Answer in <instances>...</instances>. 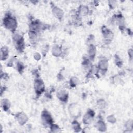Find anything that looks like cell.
Masks as SVG:
<instances>
[{
	"mask_svg": "<svg viewBox=\"0 0 133 133\" xmlns=\"http://www.w3.org/2000/svg\"><path fill=\"white\" fill-rule=\"evenodd\" d=\"M3 23L6 28L12 32H15L17 27L16 19L10 14H7L5 16L3 19Z\"/></svg>",
	"mask_w": 133,
	"mask_h": 133,
	"instance_id": "1",
	"label": "cell"
},
{
	"mask_svg": "<svg viewBox=\"0 0 133 133\" xmlns=\"http://www.w3.org/2000/svg\"><path fill=\"white\" fill-rule=\"evenodd\" d=\"M13 39L14 44L16 47V49L20 51L23 50L24 46L23 37L19 34H16L14 36Z\"/></svg>",
	"mask_w": 133,
	"mask_h": 133,
	"instance_id": "2",
	"label": "cell"
},
{
	"mask_svg": "<svg viewBox=\"0 0 133 133\" xmlns=\"http://www.w3.org/2000/svg\"><path fill=\"white\" fill-rule=\"evenodd\" d=\"M34 87L35 92L37 95L41 94L45 90L44 83L42 80L39 78L35 80Z\"/></svg>",
	"mask_w": 133,
	"mask_h": 133,
	"instance_id": "3",
	"label": "cell"
},
{
	"mask_svg": "<svg viewBox=\"0 0 133 133\" xmlns=\"http://www.w3.org/2000/svg\"><path fill=\"white\" fill-rule=\"evenodd\" d=\"M41 119L43 124L45 125H52L53 122L52 118L50 113L46 110L43 111L42 112Z\"/></svg>",
	"mask_w": 133,
	"mask_h": 133,
	"instance_id": "4",
	"label": "cell"
},
{
	"mask_svg": "<svg viewBox=\"0 0 133 133\" xmlns=\"http://www.w3.org/2000/svg\"><path fill=\"white\" fill-rule=\"evenodd\" d=\"M102 33L103 35V37L106 42H111L112 40L113 35V33L105 26H103V29H102Z\"/></svg>",
	"mask_w": 133,
	"mask_h": 133,
	"instance_id": "5",
	"label": "cell"
},
{
	"mask_svg": "<svg viewBox=\"0 0 133 133\" xmlns=\"http://www.w3.org/2000/svg\"><path fill=\"white\" fill-rule=\"evenodd\" d=\"M94 116V112L93 111L90 110L87 112V113L84 116L83 121L85 124H88L90 123L93 119Z\"/></svg>",
	"mask_w": 133,
	"mask_h": 133,
	"instance_id": "6",
	"label": "cell"
},
{
	"mask_svg": "<svg viewBox=\"0 0 133 133\" xmlns=\"http://www.w3.org/2000/svg\"><path fill=\"white\" fill-rule=\"evenodd\" d=\"M52 11L54 15L59 19H61L63 16V10L57 6L53 5L52 7Z\"/></svg>",
	"mask_w": 133,
	"mask_h": 133,
	"instance_id": "7",
	"label": "cell"
},
{
	"mask_svg": "<svg viewBox=\"0 0 133 133\" xmlns=\"http://www.w3.org/2000/svg\"><path fill=\"white\" fill-rule=\"evenodd\" d=\"M16 118L18 122L22 125L25 124L28 120V117L23 112H20L16 115Z\"/></svg>",
	"mask_w": 133,
	"mask_h": 133,
	"instance_id": "8",
	"label": "cell"
},
{
	"mask_svg": "<svg viewBox=\"0 0 133 133\" xmlns=\"http://www.w3.org/2000/svg\"><path fill=\"white\" fill-rule=\"evenodd\" d=\"M108 67V62L105 59H101L99 62L98 68L102 72H106Z\"/></svg>",
	"mask_w": 133,
	"mask_h": 133,
	"instance_id": "9",
	"label": "cell"
},
{
	"mask_svg": "<svg viewBox=\"0 0 133 133\" xmlns=\"http://www.w3.org/2000/svg\"><path fill=\"white\" fill-rule=\"evenodd\" d=\"M88 7L85 5H81L78 9V14L81 16H86L89 13Z\"/></svg>",
	"mask_w": 133,
	"mask_h": 133,
	"instance_id": "10",
	"label": "cell"
},
{
	"mask_svg": "<svg viewBox=\"0 0 133 133\" xmlns=\"http://www.w3.org/2000/svg\"><path fill=\"white\" fill-rule=\"evenodd\" d=\"M58 98L62 101H66L68 99V94L63 90L60 91L57 94Z\"/></svg>",
	"mask_w": 133,
	"mask_h": 133,
	"instance_id": "11",
	"label": "cell"
},
{
	"mask_svg": "<svg viewBox=\"0 0 133 133\" xmlns=\"http://www.w3.org/2000/svg\"><path fill=\"white\" fill-rule=\"evenodd\" d=\"M8 55V50L6 47H3L1 48V60H5Z\"/></svg>",
	"mask_w": 133,
	"mask_h": 133,
	"instance_id": "12",
	"label": "cell"
},
{
	"mask_svg": "<svg viewBox=\"0 0 133 133\" xmlns=\"http://www.w3.org/2000/svg\"><path fill=\"white\" fill-rule=\"evenodd\" d=\"M52 54L56 57L60 56L62 54L61 49L58 45H55L53 47L52 49Z\"/></svg>",
	"mask_w": 133,
	"mask_h": 133,
	"instance_id": "13",
	"label": "cell"
},
{
	"mask_svg": "<svg viewBox=\"0 0 133 133\" xmlns=\"http://www.w3.org/2000/svg\"><path fill=\"white\" fill-rule=\"evenodd\" d=\"M69 110L72 115L76 116L78 114V109L74 104H71L70 105Z\"/></svg>",
	"mask_w": 133,
	"mask_h": 133,
	"instance_id": "14",
	"label": "cell"
},
{
	"mask_svg": "<svg viewBox=\"0 0 133 133\" xmlns=\"http://www.w3.org/2000/svg\"><path fill=\"white\" fill-rule=\"evenodd\" d=\"M10 105V102L7 99H5L1 101V106L5 111H7L9 109Z\"/></svg>",
	"mask_w": 133,
	"mask_h": 133,
	"instance_id": "15",
	"label": "cell"
},
{
	"mask_svg": "<svg viewBox=\"0 0 133 133\" xmlns=\"http://www.w3.org/2000/svg\"><path fill=\"white\" fill-rule=\"evenodd\" d=\"M95 53H96V47L94 45H91L88 48V54L91 59L94 58L95 55Z\"/></svg>",
	"mask_w": 133,
	"mask_h": 133,
	"instance_id": "16",
	"label": "cell"
},
{
	"mask_svg": "<svg viewBox=\"0 0 133 133\" xmlns=\"http://www.w3.org/2000/svg\"><path fill=\"white\" fill-rule=\"evenodd\" d=\"M78 81V79L76 77H73L70 79V85L72 86H75L77 84Z\"/></svg>",
	"mask_w": 133,
	"mask_h": 133,
	"instance_id": "17",
	"label": "cell"
},
{
	"mask_svg": "<svg viewBox=\"0 0 133 133\" xmlns=\"http://www.w3.org/2000/svg\"><path fill=\"white\" fill-rule=\"evenodd\" d=\"M97 126L98 129H106L105 124L101 121H99L97 123Z\"/></svg>",
	"mask_w": 133,
	"mask_h": 133,
	"instance_id": "18",
	"label": "cell"
},
{
	"mask_svg": "<svg viewBox=\"0 0 133 133\" xmlns=\"http://www.w3.org/2000/svg\"><path fill=\"white\" fill-rule=\"evenodd\" d=\"M97 104L98 106L101 108H104L106 105V103L103 100H99L98 101Z\"/></svg>",
	"mask_w": 133,
	"mask_h": 133,
	"instance_id": "19",
	"label": "cell"
},
{
	"mask_svg": "<svg viewBox=\"0 0 133 133\" xmlns=\"http://www.w3.org/2000/svg\"><path fill=\"white\" fill-rule=\"evenodd\" d=\"M109 122H111V123H113L115 121V118H114V117H113L112 115L111 116H109L107 118Z\"/></svg>",
	"mask_w": 133,
	"mask_h": 133,
	"instance_id": "20",
	"label": "cell"
},
{
	"mask_svg": "<svg viewBox=\"0 0 133 133\" xmlns=\"http://www.w3.org/2000/svg\"><path fill=\"white\" fill-rule=\"evenodd\" d=\"M17 66H18L17 67H18V69L19 71H23V69H24V67H23V65L22 64H21V63H18Z\"/></svg>",
	"mask_w": 133,
	"mask_h": 133,
	"instance_id": "21",
	"label": "cell"
},
{
	"mask_svg": "<svg viewBox=\"0 0 133 133\" xmlns=\"http://www.w3.org/2000/svg\"><path fill=\"white\" fill-rule=\"evenodd\" d=\"M34 57V58H35V59H36V60H39V59H40V58H41V55H40L39 54H38V53H36V54H35Z\"/></svg>",
	"mask_w": 133,
	"mask_h": 133,
	"instance_id": "22",
	"label": "cell"
}]
</instances>
